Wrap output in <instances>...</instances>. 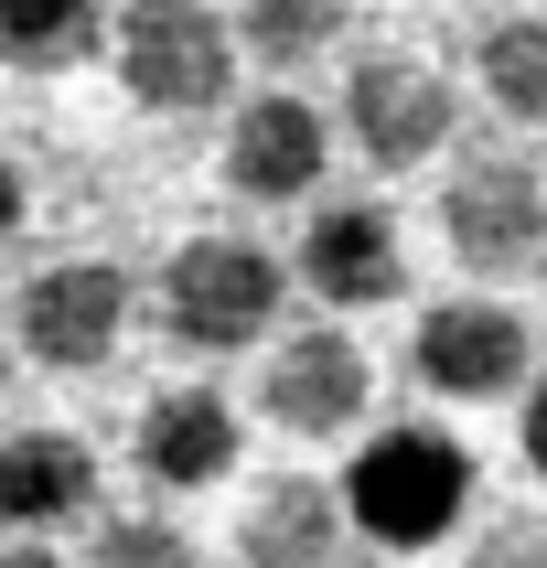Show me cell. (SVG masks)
Returning <instances> with one entry per match:
<instances>
[{
    "instance_id": "6da1fadb",
    "label": "cell",
    "mask_w": 547,
    "mask_h": 568,
    "mask_svg": "<svg viewBox=\"0 0 547 568\" xmlns=\"http://www.w3.org/2000/svg\"><path fill=\"white\" fill-rule=\"evenodd\" d=\"M344 515L376 547H440L473 515V450L450 429H429V418H386L344 462Z\"/></svg>"
},
{
    "instance_id": "7a4b0ae2",
    "label": "cell",
    "mask_w": 547,
    "mask_h": 568,
    "mask_svg": "<svg viewBox=\"0 0 547 568\" xmlns=\"http://www.w3.org/2000/svg\"><path fill=\"white\" fill-rule=\"evenodd\" d=\"M290 257H269L257 236H193V247H172L161 257V280H151V312H161V333L183 354H247L269 322H280V301H290Z\"/></svg>"
},
{
    "instance_id": "3957f363",
    "label": "cell",
    "mask_w": 547,
    "mask_h": 568,
    "mask_svg": "<svg viewBox=\"0 0 547 568\" xmlns=\"http://www.w3.org/2000/svg\"><path fill=\"white\" fill-rule=\"evenodd\" d=\"M119 87L140 97V108H161V119H204V108H225V87H236V22H225L215 0H129L119 11Z\"/></svg>"
},
{
    "instance_id": "277c9868",
    "label": "cell",
    "mask_w": 547,
    "mask_h": 568,
    "mask_svg": "<svg viewBox=\"0 0 547 568\" xmlns=\"http://www.w3.org/2000/svg\"><path fill=\"white\" fill-rule=\"evenodd\" d=\"M129 312H140V280H129L119 257H43V268L11 290V333H22V354L54 365V376H97V365L129 344Z\"/></svg>"
},
{
    "instance_id": "5b68a950",
    "label": "cell",
    "mask_w": 547,
    "mask_h": 568,
    "mask_svg": "<svg viewBox=\"0 0 547 568\" xmlns=\"http://www.w3.org/2000/svg\"><path fill=\"white\" fill-rule=\"evenodd\" d=\"M440 236L473 280H515L526 257H547V172L526 151H473L440 183Z\"/></svg>"
},
{
    "instance_id": "8992f818",
    "label": "cell",
    "mask_w": 547,
    "mask_h": 568,
    "mask_svg": "<svg viewBox=\"0 0 547 568\" xmlns=\"http://www.w3.org/2000/svg\"><path fill=\"white\" fill-rule=\"evenodd\" d=\"M450 129H462V97H450L440 64H418V54H365V64L344 75V140L376 161V172H418V161H440Z\"/></svg>"
},
{
    "instance_id": "52a82bcc",
    "label": "cell",
    "mask_w": 547,
    "mask_h": 568,
    "mask_svg": "<svg viewBox=\"0 0 547 568\" xmlns=\"http://www.w3.org/2000/svg\"><path fill=\"white\" fill-rule=\"evenodd\" d=\"M257 408L280 418L290 440H344L376 408V365H365V344H354L344 322H301L257 365Z\"/></svg>"
},
{
    "instance_id": "ba28073f",
    "label": "cell",
    "mask_w": 547,
    "mask_h": 568,
    "mask_svg": "<svg viewBox=\"0 0 547 568\" xmlns=\"http://www.w3.org/2000/svg\"><path fill=\"white\" fill-rule=\"evenodd\" d=\"M301 290L333 301V312H376L408 290V247H397V215H386L376 193H344V204H312L301 215V247H290Z\"/></svg>"
},
{
    "instance_id": "9c48e42d",
    "label": "cell",
    "mask_w": 547,
    "mask_h": 568,
    "mask_svg": "<svg viewBox=\"0 0 547 568\" xmlns=\"http://www.w3.org/2000/svg\"><path fill=\"white\" fill-rule=\"evenodd\" d=\"M408 376L429 397H515L526 386V322L505 301H429L408 322Z\"/></svg>"
},
{
    "instance_id": "30bf717a",
    "label": "cell",
    "mask_w": 547,
    "mask_h": 568,
    "mask_svg": "<svg viewBox=\"0 0 547 568\" xmlns=\"http://www.w3.org/2000/svg\"><path fill=\"white\" fill-rule=\"evenodd\" d=\"M322 161H333V129L312 97H247L225 129V193L236 204H312Z\"/></svg>"
},
{
    "instance_id": "8fae6325",
    "label": "cell",
    "mask_w": 547,
    "mask_h": 568,
    "mask_svg": "<svg viewBox=\"0 0 547 568\" xmlns=\"http://www.w3.org/2000/svg\"><path fill=\"white\" fill-rule=\"evenodd\" d=\"M97 505V440L87 429H11L0 440V515L22 526V537H54L64 515Z\"/></svg>"
},
{
    "instance_id": "7c38bea8",
    "label": "cell",
    "mask_w": 547,
    "mask_h": 568,
    "mask_svg": "<svg viewBox=\"0 0 547 568\" xmlns=\"http://www.w3.org/2000/svg\"><path fill=\"white\" fill-rule=\"evenodd\" d=\"M140 473L161 494H204V483L236 473V408H225L215 386H161L151 408H140Z\"/></svg>"
},
{
    "instance_id": "4fadbf2b",
    "label": "cell",
    "mask_w": 547,
    "mask_h": 568,
    "mask_svg": "<svg viewBox=\"0 0 547 568\" xmlns=\"http://www.w3.org/2000/svg\"><path fill=\"white\" fill-rule=\"evenodd\" d=\"M344 494L322 473H280L257 483L247 505H236V558L247 568H333V547H344Z\"/></svg>"
},
{
    "instance_id": "5bb4252c",
    "label": "cell",
    "mask_w": 547,
    "mask_h": 568,
    "mask_svg": "<svg viewBox=\"0 0 547 568\" xmlns=\"http://www.w3.org/2000/svg\"><path fill=\"white\" fill-rule=\"evenodd\" d=\"M473 75H483V97H494V119L547 129V11H505V22H483Z\"/></svg>"
},
{
    "instance_id": "9a60e30c",
    "label": "cell",
    "mask_w": 547,
    "mask_h": 568,
    "mask_svg": "<svg viewBox=\"0 0 547 568\" xmlns=\"http://www.w3.org/2000/svg\"><path fill=\"white\" fill-rule=\"evenodd\" d=\"M97 43H119V22H97V0H0V54L22 75H64Z\"/></svg>"
},
{
    "instance_id": "2e32d148",
    "label": "cell",
    "mask_w": 547,
    "mask_h": 568,
    "mask_svg": "<svg viewBox=\"0 0 547 568\" xmlns=\"http://www.w3.org/2000/svg\"><path fill=\"white\" fill-rule=\"evenodd\" d=\"M354 22V0H236V43H247L257 64H312L333 54Z\"/></svg>"
},
{
    "instance_id": "e0dca14e",
    "label": "cell",
    "mask_w": 547,
    "mask_h": 568,
    "mask_svg": "<svg viewBox=\"0 0 547 568\" xmlns=\"http://www.w3.org/2000/svg\"><path fill=\"white\" fill-rule=\"evenodd\" d=\"M97 568H204V547L172 515H108L97 526Z\"/></svg>"
},
{
    "instance_id": "ac0fdd59",
    "label": "cell",
    "mask_w": 547,
    "mask_h": 568,
    "mask_svg": "<svg viewBox=\"0 0 547 568\" xmlns=\"http://www.w3.org/2000/svg\"><path fill=\"white\" fill-rule=\"evenodd\" d=\"M473 568H547V515H494L473 537Z\"/></svg>"
},
{
    "instance_id": "d6986e66",
    "label": "cell",
    "mask_w": 547,
    "mask_h": 568,
    "mask_svg": "<svg viewBox=\"0 0 547 568\" xmlns=\"http://www.w3.org/2000/svg\"><path fill=\"white\" fill-rule=\"evenodd\" d=\"M526 473H537V483H547V376H537V386H526Z\"/></svg>"
},
{
    "instance_id": "ffe728a7",
    "label": "cell",
    "mask_w": 547,
    "mask_h": 568,
    "mask_svg": "<svg viewBox=\"0 0 547 568\" xmlns=\"http://www.w3.org/2000/svg\"><path fill=\"white\" fill-rule=\"evenodd\" d=\"M0 568H64V558H54L43 537H11V558H0Z\"/></svg>"
},
{
    "instance_id": "44dd1931",
    "label": "cell",
    "mask_w": 547,
    "mask_h": 568,
    "mask_svg": "<svg viewBox=\"0 0 547 568\" xmlns=\"http://www.w3.org/2000/svg\"><path fill=\"white\" fill-rule=\"evenodd\" d=\"M344 568H397V558H344Z\"/></svg>"
}]
</instances>
